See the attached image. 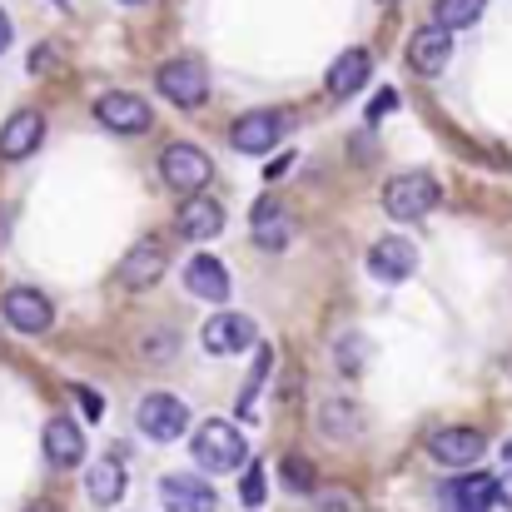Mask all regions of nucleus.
Here are the masks:
<instances>
[{"mask_svg":"<svg viewBox=\"0 0 512 512\" xmlns=\"http://www.w3.org/2000/svg\"><path fill=\"white\" fill-rule=\"evenodd\" d=\"M189 453H194V463L209 468V473H234V468H244V458H249L244 433H239L229 418H209V423H199Z\"/></svg>","mask_w":512,"mask_h":512,"instance_id":"1","label":"nucleus"},{"mask_svg":"<svg viewBox=\"0 0 512 512\" xmlns=\"http://www.w3.org/2000/svg\"><path fill=\"white\" fill-rule=\"evenodd\" d=\"M383 209H388V219H398V224H413V219L433 214V209H438V179L423 170L393 174V179L383 184Z\"/></svg>","mask_w":512,"mask_h":512,"instance_id":"2","label":"nucleus"},{"mask_svg":"<svg viewBox=\"0 0 512 512\" xmlns=\"http://www.w3.org/2000/svg\"><path fill=\"white\" fill-rule=\"evenodd\" d=\"M155 85H160V95H165L170 105H179V110H194V105L209 100V70H204L199 60H170V65H160Z\"/></svg>","mask_w":512,"mask_h":512,"instance_id":"3","label":"nucleus"},{"mask_svg":"<svg viewBox=\"0 0 512 512\" xmlns=\"http://www.w3.org/2000/svg\"><path fill=\"white\" fill-rule=\"evenodd\" d=\"M160 174H165V184L179 189V194H199V189L209 184L214 165H209V155H204L199 145H184V140H179V145H165Z\"/></svg>","mask_w":512,"mask_h":512,"instance_id":"4","label":"nucleus"},{"mask_svg":"<svg viewBox=\"0 0 512 512\" xmlns=\"http://www.w3.org/2000/svg\"><path fill=\"white\" fill-rule=\"evenodd\" d=\"M95 115H100V125L115 130V135H145V130L155 125V110H150L140 95H130V90H110V95H100Z\"/></svg>","mask_w":512,"mask_h":512,"instance_id":"5","label":"nucleus"},{"mask_svg":"<svg viewBox=\"0 0 512 512\" xmlns=\"http://www.w3.org/2000/svg\"><path fill=\"white\" fill-rule=\"evenodd\" d=\"M279 135H284V115L279 110H249V115H239L229 125V145L239 155H269L279 145Z\"/></svg>","mask_w":512,"mask_h":512,"instance_id":"6","label":"nucleus"},{"mask_svg":"<svg viewBox=\"0 0 512 512\" xmlns=\"http://www.w3.org/2000/svg\"><path fill=\"white\" fill-rule=\"evenodd\" d=\"M423 448H428L443 468H468V463H478V458L488 453V438H483L478 428H433V433L423 438Z\"/></svg>","mask_w":512,"mask_h":512,"instance_id":"7","label":"nucleus"},{"mask_svg":"<svg viewBox=\"0 0 512 512\" xmlns=\"http://www.w3.org/2000/svg\"><path fill=\"white\" fill-rule=\"evenodd\" d=\"M140 428H145V438H155V443L184 438V428H189L184 398H174V393H150V398L140 403Z\"/></svg>","mask_w":512,"mask_h":512,"instance_id":"8","label":"nucleus"},{"mask_svg":"<svg viewBox=\"0 0 512 512\" xmlns=\"http://www.w3.org/2000/svg\"><path fill=\"white\" fill-rule=\"evenodd\" d=\"M413 269H418V249H413V239H403V234H388V239H378V244L368 249V274H373L378 284H403Z\"/></svg>","mask_w":512,"mask_h":512,"instance_id":"9","label":"nucleus"},{"mask_svg":"<svg viewBox=\"0 0 512 512\" xmlns=\"http://www.w3.org/2000/svg\"><path fill=\"white\" fill-rule=\"evenodd\" d=\"M0 314H5V324L15 334H45L55 324V309H50V299L40 289H10L0 299Z\"/></svg>","mask_w":512,"mask_h":512,"instance_id":"10","label":"nucleus"},{"mask_svg":"<svg viewBox=\"0 0 512 512\" xmlns=\"http://www.w3.org/2000/svg\"><path fill=\"white\" fill-rule=\"evenodd\" d=\"M448 60H453V30L448 25L433 20V25L408 35V65L418 75H438V70H448Z\"/></svg>","mask_w":512,"mask_h":512,"instance_id":"11","label":"nucleus"},{"mask_svg":"<svg viewBox=\"0 0 512 512\" xmlns=\"http://www.w3.org/2000/svg\"><path fill=\"white\" fill-rule=\"evenodd\" d=\"M165 269H170L165 244H160V239H140V244L125 254V264H120V284H125V289H155V284L165 279Z\"/></svg>","mask_w":512,"mask_h":512,"instance_id":"12","label":"nucleus"},{"mask_svg":"<svg viewBox=\"0 0 512 512\" xmlns=\"http://www.w3.org/2000/svg\"><path fill=\"white\" fill-rule=\"evenodd\" d=\"M259 339V329H254V319L249 314H214L204 329H199V343H204V353H244L249 343Z\"/></svg>","mask_w":512,"mask_h":512,"instance_id":"13","label":"nucleus"},{"mask_svg":"<svg viewBox=\"0 0 512 512\" xmlns=\"http://www.w3.org/2000/svg\"><path fill=\"white\" fill-rule=\"evenodd\" d=\"M249 229H254V244H259V249L279 254V249H289V239H294V214H289L279 199H259Z\"/></svg>","mask_w":512,"mask_h":512,"instance_id":"14","label":"nucleus"},{"mask_svg":"<svg viewBox=\"0 0 512 512\" xmlns=\"http://www.w3.org/2000/svg\"><path fill=\"white\" fill-rule=\"evenodd\" d=\"M45 140V115L40 110H15L0 130V155L5 160H30Z\"/></svg>","mask_w":512,"mask_h":512,"instance_id":"15","label":"nucleus"},{"mask_svg":"<svg viewBox=\"0 0 512 512\" xmlns=\"http://www.w3.org/2000/svg\"><path fill=\"white\" fill-rule=\"evenodd\" d=\"M174 224H179L184 239H214V234H224V204L209 199V194H189L179 204V219Z\"/></svg>","mask_w":512,"mask_h":512,"instance_id":"16","label":"nucleus"},{"mask_svg":"<svg viewBox=\"0 0 512 512\" xmlns=\"http://www.w3.org/2000/svg\"><path fill=\"white\" fill-rule=\"evenodd\" d=\"M184 289L194 299H209V304H224L229 299V269L214 259V254H194L184 264Z\"/></svg>","mask_w":512,"mask_h":512,"instance_id":"17","label":"nucleus"},{"mask_svg":"<svg viewBox=\"0 0 512 512\" xmlns=\"http://www.w3.org/2000/svg\"><path fill=\"white\" fill-rule=\"evenodd\" d=\"M40 448H45L50 468H80V458H85V433H80L70 418H50L45 433H40Z\"/></svg>","mask_w":512,"mask_h":512,"instance_id":"18","label":"nucleus"},{"mask_svg":"<svg viewBox=\"0 0 512 512\" xmlns=\"http://www.w3.org/2000/svg\"><path fill=\"white\" fill-rule=\"evenodd\" d=\"M160 498H165L170 512H219V493H214L204 478H189V473L165 478V483H160Z\"/></svg>","mask_w":512,"mask_h":512,"instance_id":"19","label":"nucleus"},{"mask_svg":"<svg viewBox=\"0 0 512 512\" xmlns=\"http://www.w3.org/2000/svg\"><path fill=\"white\" fill-rule=\"evenodd\" d=\"M368 75H373V55H368V50H343L339 60L329 65V95H334V100L358 95V90L368 85Z\"/></svg>","mask_w":512,"mask_h":512,"instance_id":"20","label":"nucleus"},{"mask_svg":"<svg viewBox=\"0 0 512 512\" xmlns=\"http://www.w3.org/2000/svg\"><path fill=\"white\" fill-rule=\"evenodd\" d=\"M85 493H90L95 508H115V503L125 498V468H120L115 458L90 463V473H85Z\"/></svg>","mask_w":512,"mask_h":512,"instance_id":"21","label":"nucleus"},{"mask_svg":"<svg viewBox=\"0 0 512 512\" xmlns=\"http://www.w3.org/2000/svg\"><path fill=\"white\" fill-rule=\"evenodd\" d=\"M498 498H503V488L493 473H468L453 483V512H488Z\"/></svg>","mask_w":512,"mask_h":512,"instance_id":"22","label":"nucleus"},{"mask_svg":"<svg viewBox=\"0 0 512 512\" xmlns=\"http://www.w3.org/2000/svg\"><path fill=\"white\" fill-rule=\"evenodd\" d=\"M358 408L353 403H343V398H329L324 408H319V428H324V438H353L358 433Z\"/></svg>","mask_w":512,"mask_h":512,"instance_id":"23","label":"nucleus"},{"mask_svg":"<svg viewBox=\"0 0 512 512\" xmlns=\"http://www.w3.org/2000/svg\"><path fill=\"white\" fill-rule=\"evenodd\" d=\"M483 10H488V0H438V5H433L438 25H448V30H468V25H478Z\"/></svg>","mask_w":512,"mask_h":512,"instance_id":"24","label":"nucleus"},{"mask_svg":"<svg viewBox=\"0 0 512 512\" xmlns=\"http://www.w3.org/2000/svg\"><path fill=\"white\" fill-rule=\"evenodd\" d=\"M279 473H284V488H294V493H314V463H309V458H284Z\"/></svg>","mask_w":512,"mask_h":512,"instance_id":"25","label":"nucleus"},{"mask_svg":"<svg viewBox=\"0 0 512 512\" xmlns=\"http://www.w3.org/2000/svg\"><path fill=\"white\" fill-rule=\"evenodd\" d=\"M264 373H269V348H259V363H254V373H249V383H244V393H239V413H244V418H249V408H254V398H259Z\"/></svg>","mask_w":512,"mask_h":512,"instance_id":"26","label":"nucleus"},{"mask_svg":"<svg viewBox=\"0 0 512 512\" xmlns=\"http://www.w3.org/2000/svg\"><path fill=\"white\" fill-rule=\"evenodd\" d=\"M239 498H244V508H264V468L249 463V473L239 478Z\"/></svg>","mask_w":512,"mask_h":512,"instance_id":"27","label":"nucleus"},{"mask_svg":"<svg viewBox=\"0 0 512 512\" xmlns=\"http://www.w3.org/2000/svg\"><path fill=\"white\" fill-rule=\"evenodd\" d=\"M75 398H80V408H85V413H90V423H95V418H100V413H105V398H100V393H95V388H75Z\"/></svg>","mask_w":512,"mask_h":512,"instance_id":"28","label":"nucleus"},{"mask_svg":"<svg viewBox=\"0 0 512 512\" xmlns=\"http://www.w3.org/2000/svg\"><path fill=\"white\" fill-rule=\"evenodd\" d=\"M10 40H15V30H10V15H5V10H0V55H5V50H10Z\"/></svg>","mask_w":512,"mask_h":512,"instance_id":"29","label":"nucleus"}]
</instances>
